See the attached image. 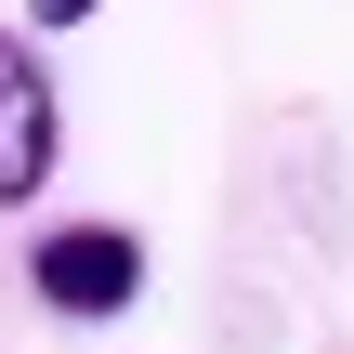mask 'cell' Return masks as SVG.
<instances>
[{
  "mask_svg": "<svg viewBox=\"0 0 354 354\" xmlns=\"http://www.w3.org/2000/svg\"><path fill=\"white\" fill-rule=\"evenodd\" d=\"M131 289H145V250H131L118 223H66V236L39 250V302H53V315H118Z\"/></svg>",
  "mask_w": 354,
  "mask_h": 354,
  "instance_id": "6da1fadb",
  "label": "cell"
},
{
  "mask_svg": "<svg viewBox=\"0 0 354 354\" xmlns=\"http://www.w3.org/2000/svg\"><path fill=\"white\" fill-rule=\"evenodd\" d=\"M39 171H53V79L0 39V210H13Z\"/></svg>",
  "mask_w": 354,
  "mask_h": 354,
  "instance_id": "7a4b0ae2",
  "label": "cell"
},
{
  "mask_svg": "<svg viewBox=\"0 0 354 354\" xmlns=\"http://www.w3.org/2000/svg\"><path fill=\"white\" fill-rule=\"evenodd\" d=\"M26 13H39V26H79V13H92V0H26Z\"/></svg>",
  "mask_w": 354,
  "mask_h": 354,
  "instance_id": "3957f363",
  "label": "cell"
}]
</instances>
